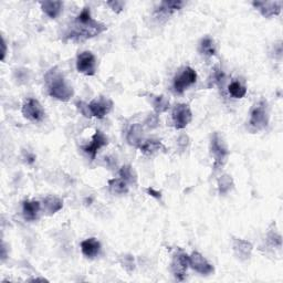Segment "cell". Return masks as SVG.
Here are the masks:
<instances>
[{
	"instance_id": "cell-6",
	"label": "cell",
	"mask_w": 283,
	"mask_h": 283,
	"mask_svg": "<svg viewBox=\"0 0 283 283\" xmlns=\"http://www.w3.org/2000/svg\"><path fill=\"white\" fill-rule=\"evenodd\" d=\"M172 120L176 130H183L193 120V113L189 105L185 103H179L175 106L172 113Z\"/></svg>"
},
{
	"instance_id": "cell-5",
	"label": "cell",
	"mask_w": 283,
	"mask_h": 283,
	"mask_svg": "<svg viewBox=\"0 0 283 283\" xmlns=\"http://www.w3.org/2000/svg\"><path fill=\"white\" fill-rule=\"evenodd\" d=\"M197 81V72L190 66H185V68L178 72L176 76L174 78L173 87L174 92L176 94H183L185 90H187L190 85L196 83Z\"/></svg>"
},
{
	"instance_id": "cell-12",
	"label": "cell",
	"mask_w": 283,
	"mask_h": 283,
	"mask_svg": "<svg viewBox=\"0 0 283 283\" xmlns=\"http://www.w3.org/2000/svg\"><path fill=\"white\" fill-rule=\"evenodd\" d=\"M89 106L92 113V116L97 118H103L109 114L110 111L112 110L113 102L110 99H106V97L100 96L97 97V99L91 101Z\"/></svg>"
},
{
	"instance_id": "cell-1",
	"label": "cell",
	"mask_w": 283,
	"mask_h": 283,
	"mask_svg": "<svg viewBox=\"0 0 283 283\" xmlns=\"http://www.w3.org/2000/svg\"><path fill=\"white\" fill-rule=\"evenodd\" d=\"M106 30L107 25L92 18L90 8L84 7L65 32V39L81 42L97 37Z\"/></svg>"
},
{
	"instance_id": "cell-2",
	"label": "cell",
	"mask_w": 283,
	"mask_h": 283,
	"mask_svg": "<svg viewBox=\"0 0 283 283\" xmlns=\"http://www.w3.org/2000/svg\"><path fill=\"white\" fill-rule=\"evenodd\" d=\"M44 80L48 87V93L53 99L61 102H68L73 96V89L56 68L49 70L44 75Z\"/></svg>"
},
{
	"instance_id": "cell-15",
	"label": "cell",
	"mask_w": 283,
	"mask_h": 283,
	"mask_svg": "<svg viewBox=\"0 0 283 283\" xmlns=\"http://www.w3.org/2000/svg\"><path fill=\"white\" fill-rule=\"evenodd\" d=\"M233 250L235 256L240 261H247L250 259L252 250H254V246L248 240L237 238H233Z\"/></svg>"
},
{
	"instance_id": "cell-31",
	"label": "cell",
	"mask_w": 283,
	"mask_h": 283,
	"mask_svg": "<svg viewBox=\"0 0 283 283\" xmlns=\"http://www.w3.org/2000/svg\"><path fill=\"white\" fill-rule=\"evenodd\" d=\"M158 125H159V117L156 113L155 114H150L147 116V118L145 120V126L153 130V128H156Z\"/></svg>"
},
{
	"instance_id": "cell-20",
	"label": "cell",
	"mask_w": 283,
	"mask_h": 283,
	"mask_svg": "<svg viewBox=\"0 0 283 283\" xmlns=\"http://www.w3.org/2000/svg\"><path fill=\"white\" fill-rule=\"evenodd\" d=\"M126 140L130 145L140 147L141 144L144 142L142 125L138 124V123H136V124H133L130 128V131L127 132Z\"/></svg>"
},
{
	"instance_id": "cell-25",
	"label": "cell",
	"mask_w": 283,
	"mask_h": 283,
	"mask_svg": "<svg viewBox=\"0 0 283 283\" xmlns=\"http://www.w3.org/2000/svg\"><path fill=\"white\" fill-rule=\"evenodd\" d=\"M235 186L234 184V179L233 177L230 176L228 174H225V175H221L218 179V192L220 195H226L228 194L229 192L233 190Z\"/></svg>"
},
{
	"instance_id": "cell-7",
	"label": "cell",
	"mask_w": 283,
	"mask_h": 283,
	"mask_svg": "<svg viewBox=\"0 0 283 283\" xmlns=\"http://www.w3.org/2000/svg\"><path fill=\"white\" fill-rule=\"evenodd\" d=\"M76 70L79 73L92 76L96 73V59L91 51H83L76 58Z\"/></svg>"
},
{
	"instance_id": "cell-26",
	"label": "cell",
	"mask_w": 283,
	"mask_h": 283,
	"mask_svg": "<svg viewBox=\"0 0 283 283\" xmlns=\"http://www.w3.org/2000/svg\"><path fill=\"white\" fill-rule=\"evenodd\" d=\"M228 91H229L230 95L235 97V99H243V97L247 94L246 86H244L240 83V82H237V81L231 82L228 87Z\"/></svg>"
},
{
	"instance_id": "cell-14",
	"label": "cell",
	"mask_w": 283,
	"mask_h": 283,
	"mask_svg": "<svg viewBox=\"0 0 283 283\" xmlns=\"http://www.w3.org/2000/svg\"><path fill=\"white\" fill-rule=\"evenodd\" d=\"M252 6L265 18L279 16L282 9V1H252Z\"/></svg>"
},
{
	"instance_id": "cell-13",
	"label": "cell",
	"mask_w": 283,
	"mask_h": 283,
	"mask_svg": "<svg viewBox=\"0 0 283 283\" xmlns=\"http://www.w3.org/2000/svg\"><path fill=\"white\" fill-rule=\"evenodd\" d=\"M189 268V256L181 252L174 257L172 262V272L177 280L183 281Z\"/></svg>"
},
{
	"instance_id": "cell-3",
	"label": "cell",
	"mask_w": 283,
	"mask_h": 283,
	"mask_svg": "<svg viewBox=\"0 0 283 283\" xmlns=\"http://www.w3.org/2000/svg\"><path fill=\"white\" fill-rule=\"evenodd\" d=\"M209 152L210 155L214 158V171L216 173L225 165L229 156L227 144H226L224 137L218 132L213 134L209 144Z\"/></svg>"
},
{
	"instance_id": "cell-21",
	"label": "cell",
	"mask_w": 283,
	"mask_h": 283,
	"mask_svg": "<svg viewBox=\"0 0 283 283\" xmlns=\"http://www.w3.org/2000/svg\"><path fill=\"white\" fill-rule=\"evenodd\" d=\"M198 52L206 56V58H210V56H214L217 52L216 50V44L215 41L210 37H205L199 41L198 44Z\"/></svg>"
},
{
	"instance_id": "cell-4",
	"label": "cell",
	"mask_w": 283,
	"mask_h": 283,
	"mask_svg": "<svg viewBox=\"0 0 283 283\" xmlns=\"http://www.w3.org/2000/svg\"><path fill=\"white\" fill-rule=\"evenodd\" d=\"M269 106L266 100H260L258 103L252 106L250 111L249 125L255 131H262L269 124Z\"/></svg>"
},
{
	"instance_id": "cell-24",
	"label": "cell",
	"mask_w": 283,
	"mask_h": 283,
	"mask_svg": "<svg viewBox=\"0 0 283 283\" xmlns=\"http://www.w3.org/2000/svg\"><path fill=\"white\" fill-rule=\"evenodd\" d=\"M109 188L114 195H125L128 193V184L121 177L109 181Z\"/></svg>"
},
{
	"instance_id": "cell-16",
	"label": "cell",
	"mask_w": 283,
	"mask_h": 283,
	"mask_svg": "<svg viewBox=\"0 0 283 283\" xmlns=\"http://www.w3.org/2000/svg\"><path fill=\"white\" fill-rule=\"evenodd\" d=\"M41 204L38 200H24L22 203V216L24 220L34 221L39 217Z\"/></svg>"
},
{
	"instance_id": "cell-27",
	"label": "cell",
	"mask_w": 283,
	"mask_h": 283,
	"mask_svg": "<svg viewBox=\"0 0 283 283\" xmlns=\"http://www.w3.org/2000/svg\"><path fill=\"white\" fill-rule=\"evenodd\" d=\"M267 241L269 243V245H271L272 247H278V248H281L282 246V237L281 235L278 233V231L274 228V226H272V228L269 229L267 234Z\"/></svg>"
},
{
	"instance_id": "cell-18",
	"label": "cell",
	"mask_w": 283,
	"mask_h": 283,
	"mask_svg": "<svg viewBox=\"0 0 283 283\" xmlns=\"http://www.w3.org/2000/svg\"><path fill=\"white\" fill-rule=\"evenodd\" d=\"M42 11L47 14L50 19H55L62 11L63 2L62 1H51V0H45V1H40Z\"/></svg>"
},
{
	"instance_id": "cell-22",
	"label": "cell",
	"mask_w": 283,
	"mask_h": 283,
	"mask_svg": "<svg viewBox=\"0 0 283 283\" xmlns=\"http://www.w3.org/2000/svg\"><path fill=\"white\" fill-rule=\"evenodd\" d=\"M142 153L150 155V154H154L161 150H165L163 143L161 141L156 140H144V142L141 144V146L138 147Z\"/></svg>"
},
{
	"instance_id": "cell-34",
	"label": "cell",
	"mask_w": 283,
	"mask_h": 283,
	"mask_svg": "<svg viewBox=\"0 0 283 283\" xmlns=\"http://www.w3.org/2000/svg\"><path fill=\"white\" fill-rule=\"evenodd\" d=\"M146 192H147V194L150 195V196H152V197H154V198H156V199H161L162 198V194L158 192V190H155L154 188H152V187H150V188H147L146 189Z\"/></svg>"
},
{
	"instance_id": "cell-10",
	"label": "cell",
	"mask_w": 283,
	"mask_h": 283,
	"mask_svg": "<svg viewBox=\"0 0 283 283\" xmlns=\"http://www.w3.org/2000/svg\"><path fill=\"white\" fill-rule=\"evenodd\" d=\"M107 144H109V138L106 137L105 134L102 131L97 130L95 131L94 135L92 136L91 143L82 147V150H83L87 155H90L91 161H94L97 152H99L102 147L106 146Z\"/></svg>"
},
{
	"instance_id": "cell-36",
	"label": "cell",
	"mask_w": 283,
	"mask_h": 283,
	"mask_svg": "<svg viewBox=\"0 0 283 283\" xmlns=\"http://www.w3.org/2000/svg\"><path fill=\"white\" fill-rule=\"evenodd\" d=\"M29 281H31V282H48L47 279H44V278H33V279H30Z\"/></svg>"
},
{
	"instance_id": "cell-29",
	"label": "cell",
	"mask_w": 283,
	"mask_h": 283,
	"mask_svg": "<svg viewBox=\"0 0 283 283\" xmlns=\"http://www.w3.org/2000/svg\"><path fill=\"white\" fill-rule=\"evenodd\" d=\"M120 264L124 270L131 274L135 270V260L132 255H123L120 258Z\"/></svg>"
},
{
	"instance_id": "cell-33",
	"label": "cell",
	"mask_w": 283,
	"mask_h": 283,
	"mask_svg": "<svg viewBox=\"0 0 283 283\" xmlns=\"http://www.w3.org/2000/svg\"><path fill=\"white\" fill-rule=\"evenodd\" d=\"M189 144V137L187 135H181L177 140V146L181 151H185Z\"/></svg>"
},
{
	"instance_id": "cell-35",
	"label": "cell",
	"mask_w": 283,
	"mask_h": 283,
	"mask_svg": "<svg viewBox=\"0 0 283 283\" xmlns=\"http://www.w3.org/2000/svg\"><path fill=\"white\" fill-rule=\"evenodd\" d=\"M1 60L3 61L4 60V56H6V53H7V44H6V40H4V38L2 37L1 38Z\"/></svg>"
},
{
	"instance_id": "cell-30",
	"label": "cell",
	"mask_w": 283,
	"mask_h": 283,
	"mask_svg": "<svg viewBox=\"0 0 283 283\" xmlns=\"http://www.w3.org/2000/svg\"><path fill=\"white\" fill-rule=\"evenodd\" d=\"M75 106H76V109H78V111L81 113L82 115L87 117V118L92 117V113H91V110H90V106H89V104H86L85 102H83V101L76 102Z\"/></svg>"
},
{
	"instance_id": "cell-23",
	"label": "cell",
	"mask_w": 283,
	"mask_h": 283,
	"mask_svg": "<svg viewBox=\"0 0 283 283\" xmlns=\"http://www.w3.org/2000/svg\"><path fill=\"white\" fill-rule=\"evenodd\" d=\"M152 105L156 114H161V113L168 111L169 106H171V102L164 95H153Z\"/></svg>"
},
{
	"instance_id": "cell-9",
	"label": "cell",
	"mask_w": 283,
	"mask_h": 283,
	"mask_svg": "<svg viewBox=\"0 0 283 283\" xmlns=\"http://www.w3.org/2000/svg\"><path fill=\"white\" fill-rule=\"evenodd\" d=\"M189 267L192 268L194 271H196L203 276L212 275L215 270L214 266L210 265L207 259L197 251L193 252V254L189 256Z\"/></svg>"
},
{
	"instance_id": "cell-17",
	"label": "cell",
	"mask_w": 283,
	"mask_h": 283,
	"mask_svg": "<svg viewBox=\"0 0 283 283\" xmlns=\"http://www.w3.org/2000/svg\"><path fill=\"white\" fill-rule=\"evenodd\" d=\"M81 251L84 257L93 259L99 256L101 251V244L96 238H87L81 243Z\"/></svg>"
},
{
	"instance_id": "cell-37",
	"label": "cell",
	"mask_w": 283,
	"mask_h": 283,
	"mask_svg": "<svg viewBox=\"0 0 283 283\" xmlns=\"http://www.w3.org/2000/svg\"><path fill=\"white\" fill-rule=\"evenodd\" d=\"M7 258V254H6V248H4V244H2V248H1V259L2 261Z\"/></svg>"
},
{
	"instance_id": "cell-8",
	"label": "cell",
	"mask_w": 283,
	"mask_h": 283,
	"mask_svg": "<svg viewBox=\"0 0 283 283\" xmlns=\"http://www.w3.org/2000/svg\"><path fill=\"white\" fill-rule=\"evenodd\" d=\"M22 115L29 121L41 122L44 118L45 112L40 102L35 99H28L22 105Z\"/></svg>"
},
{
	"instance_id": "cell-11",
	"label": "cell",
	"mask_w": 283,
	"mask_h": 283,
	"mask_svg": "<svg viewBox=\"0 0 283 283\" xmlns=\"http://www.w3.org/2000/svg\"><path fill=\"white\" fill-rule=\"evenodd\" d=\"M185 6V2L181 0H165L159 3L155 10V16L157 19H167L178 10Z\"/></svg>"
},
{
	"instance_id": "cell-32",
	"label": "cell",
	"mask_w": 283,
	"mask_h": 283,
	"mask_svg": "<svg viewBox=\"0 0 283 283\" xmlns=\"http://www.w3.org/2000/svg\"><path fill=\"white\" fill-rule=\"evenodd\" d=\"M107 6H109L113 11L116 13H120L123 9H124L125 2L124 1H118V0H114V1H107Z\"/></svg>"
},
{
	"instance_id": "cell-28",
	"label": "cell",
	"mask_w": 283,
	"mask_h": 283,
	"mask_svg": "<svg viewBox=\"0 0 283 283\" xmlns=\"http://www.w3.org/2000/svg\"><path fill=\"white\" fill-rule=\"evenodd\" d=\"M121 178L124 179L127 184H135L136 183V175L134 174L133 168L130 165H125L121 168L120 171Z\"/></svg>"
},
{
	"instance_id": "cell-19",
	"label": "cell",
	"mask_w": 283,
	"mask_h": 283,
	"mask_svg": "<svg viewBox=\"0 0 283 283\" xmlns=\"http://www.w3.org/2000/svg\"><path fill=\"white\" fill-rule=\"evenodd\" d=\"M63 208V202L56 196H47L43 199V210L47 215L52 216Z\"/></svg>"
}]
</instances>
